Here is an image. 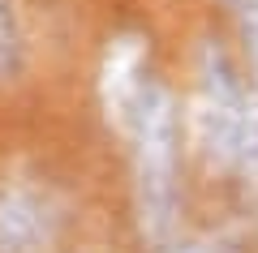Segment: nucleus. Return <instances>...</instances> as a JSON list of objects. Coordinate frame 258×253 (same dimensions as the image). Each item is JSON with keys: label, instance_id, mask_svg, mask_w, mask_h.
Returning a JSON list of instances; mask_svg holds the SVG:
<instances>
[{"label": "nucleus", "instance_id": "nucleus-2", "mask_svg": "<svg viewBox=\"0 0 258 253\" xmlns=\"http://www.w3.org/2000/svg\"><path fill=\"white\" fill-rule=\"evenodd\" d=\"M129 146H134V210L147 240L164 244L176 227L181 185H176V159H181V108L164 81H151L142 103L129 120Z\"/></svg>", "mask_w": 258, "mask_h": 253}, {"label": "nucleus", "instance_id": "nucleus-7", "mask_svg": "<svg viewBox=\"0 0 258 253\" xmlns=\"http://www.w3.org/2000/svg\"><path fill=\"white\" fill-rule=\"evenodd\" d=\"M159 253H237L228 240H176V244H164Z\"/></svg>", "mask_w": 258, "mask_h": 253}, {"label": "nucleus", "instance_id": "nucleus-8", "mask_svg": "<svg viewBox=\"0 0 258 253\" xmlns=\"http://www.w3.org/2000/svg\"><path fill=\"white\" fill-rule=\"evenodd\" d=\"M228 5H232V9H237V5H241V0H228Z\"/></svg>", "mask_w": 258, "mask_h": 253}, {"label": "nucleus", "instance_id": "nucleus-6", "mask_svg": "<svg viewBox=\"0 0 258 253\" xmlns=\"http://www.w3.org/2000/svg\"><path fill=\"white\" fill-rule=\"evenodd\" d=\"M241 43H245V64H249V86L258 91V0H241Z\"/></svg>", "mask_w": 258, "mask_h": 253}, {"label": "nucleus", "instance_id": "nucleus-3", "mask_svg": "<svg viewBox=\"0 0 258 253\" xmlns=\"http://www.w3.org/2000/svg\"><path fill=\"white\" fill-rule=\"evenodd\" d=\"M147 56L151 43L134 30L108 39V52H103V69H99V95H103V108H108V120L125 133L129 120H134V108L142 103L147 86L155 77L147 73Z\"/></svg>", "mask_w": 258, "mask_h": 253}, {"label": "nucleus", "instance_id": "nucleus-1", "mask_svg": "<svg viewBox=\"0 0 258 253\" xmlns=\"http://www.w3.org/2000/svg\"><path fill=\"white\" fill-rule=\"evenodd\" d=\"M194 137L215 167L258 181V91L245 86L228 47L203 39L194 56Z\"/></svg>", "mask_w": 258, "mask_h": 253}, {"label": "nucleus", "instance_id": "nucleus-4", "mask_svg": "<svg viewBox=\"0 0 258 253\" xmlns=\"http://www.w3.org/2000/svg\"><path fill=\"white\" fill-rule=\"evenodd\" d=\"M52 198L26 181H0V253H39L56 236Z\"/></svg>", "mask_w": 258, "mask_h": 253}, {"label": "nucleus", "instance_id": "nucleus-5", "mask_svg": "<svg viewBox=\"0 0 258 253\" xmlns=\"http://www.w3.org/2000/svg\"><path fill=\"white\" fill-rule=\"evenodd\" d=\"M26 60V39H22L18 0H0V81H13Z\"/></svg>", "mask_w": 258, "mask_h": 253}]
</instances>
